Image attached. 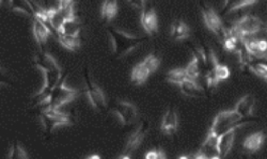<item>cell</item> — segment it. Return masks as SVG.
I'll list each match as a JSON object with an SVG mask.
<instances>
[{"label":"cell","mask_w":267,"mask_h":159,"mask_svg":"<svg viewBox=\"0 0 267 159\" xmlns=\"http://www.w3.org/2000/svg\"><path fill=\"white\" fill-rule=\"evenodd\" d=\"M244 117L240 115L235 109L220 111L215 117H214L209 132L215 136H219L223 132L230 130L234 127H240L243 125Z\"/></svg>","instance_id":"6da1fadb"},{"label":"cell","mask_w":267,"mask_h":159,"mask_svg":"<svg viewBox=\"0 0 267 159\" xmlns=\"http://www.w3.org/2000/svg\"><path fill=\"white\" fill-rule=\"evenodd\" d=\"M109 36L112 49L119 55H126L135 48L144 38L134 36L120 30H109Z\"/></svg>","instance_id":"7a4b0ae2"},{"label":"cell","mask_w":267,"mask_h":159,"mask_svg":"<svg viewBox=\"0 0 267 159\" xmlns=\"http://www.w3.org/2000/svg\"><path fill=\"white\" fill-rule=\"evenodd\" d=\"M262 27L263 24L260 18L252 15H246L235 22L230 29L239 37L240 41L244 42L246 38L259 33L262 30Z\"/></svg>","instance_id":"3957f363"},{"label":"cell","mask_w":267,"mask_h":159,"mask_svg":"<svg viewBox=\"0 0 267 159\" xmlns=\"http://www.w3.org/2000/svg\"><path fill=\"white\" fill-rule=\"evenodd\" d=\"M77 96L78 91L66 86L65 78L62 77L59 85L52 91V100L50 107L63 108L65 105L74 102Z\"/></svg>","instance_id":"277c9868"},{"label":"cell","mask_w":267,"mask_h":159,"mask_svg":"<svg viewBox=\"0 0 267 159\" xmlns=\"http://www.w3.org/2000/svg\"><path fill=\"white\" fill-rule=\"evenodd\" d=\"M149 132V126L145 122H141L140 125L131 132V135L128 137L127 142L124 147L123 150V155L119 156V158H125V159H129L130 158V154H132L135 152L140 145L142 144L143 140L145 139L146 135Z\"/></svg>","instance_id":"5b68a950"},{"label":"cell","mask_w":267,"mask_h":159,"mask_svg":"<svg viewBox=\"0 0 267 159\" xmlns=\"http://www.w3.org/2000/svg\"><path fill=\"white\" fill-rule=\"evenodd\" d=\"M211 61L213 64V70L208 73L206 79H207V85L208 87H216L220 82L226 81L231 75L229 66L225 64H222L218 61L216 55L214 54V51L211 50L209 52Z\"/></svg>","instance_id":"8992f818"},{"label":"cell","mask_w":267,"mask_h":159,"mask_svg":"<svg viewBox=\"0 0 267 159\" xmlns=\"http://www.w3.org/2000/svg\"><path fill=\"white\" fill-rule=\"evenodd\" d=\"M86 82V93L92 105V107L98 111H102L106 108V97L102 89L92 81L88 73L85 74Z\"/></svg>","instance_id":"52a82bcc"},{"label":"cell","mask_w":267,"mask_h":159,"mask_svg":"<svg viewBox=\"0 0 267 159\" xmlns=\"http://www.w3.org/2000/svg\"><path fill=\"white\" fill-rule=\"evenodd\" d=\"M113 113L123 125H130L135 123L138 118V109L136 106L132 103L125 101H120L116 103L113 107Z\"/></svg>","instance_id":"ba28073f"},{"label":"cell","mask_w":267,"mask_h":159,"mask_svg":"<svg viewBox=\"0 0 267 159\" xmlns=\"http://www.w3.org/2000/svg\"><path fill=\"white\" fill-rule=\"evenodd\" d=\"M141 26L144 31L149 35H154L158 30V18L155 9L148 2L144 4L141 9Z\"/></svg>","instance_id":"9c48e42d"},{"label":"cell","mask_w":267,"mask_h":159,"mask_svg":"<svg viewBox=\"0 0 267 159\" xmlns=\"http://www.w3.org/2000/svg\"><path fill=\"white\" fill-rule=\"evenodd\" d=\"M202 16L203 21L206 27L214 33L220 37L221 39L223 38L226 28H224V26L222 24L221 18L217 13L214 11L212 8H203L202 9Z\"/></svg>","instance_id":"30bf717a"},{"label":"cell","mask_w":267,"mask_h":159,"mask_svg":"<svg viewBox=\"0 0 267 159\" xmlns=\"http://www.w3.org/2000/svg\"><path fill=\"white\" fill-rule=\"evenodd\" d=\"M239 127L231 128L230 130L223 132V134L218 136L217 139V150L219 158H224L228 156L233 148L234 140H235V132Z\"/></svg>","instance_id":"8fae6325"},{"label":"cell","mask_w":267,"mask_h":159,"mask_svg":"<svg viewBox=\"0 0 267 159\" xmlns=\"http://www.w3.org/2000/svg\"><path fill=\"white\" fill-rule=\"evenodd\" d=\"M32 32L33 36L35 38V41L40 46H42L43 44L46 43L48 37L52 34V29L49 25L46 23L33 18L32 21Z\"/></svg>","instance_id":"7c38bea8"},{"label":"cell","mask_w":267,"mask_h":159,"mask_svg":"<svg viewBox=\"0 0 267 159\" xmlns=\"http://www.w3.org/2000/svg\"><path fill=\"white\" fill-rule=\"evenodd\" d=\"M179 127V116L177 112L173 109H169L162 121V125H160V130L166 136H172L175 135Z\"/></svg>","instance_id":"4fadbf2b"},{"label":"cell","mask_w":267,"mask_h":159,"mask_svg":"<svg viewBox=\"0 0 267 159\" xmlns=\"http://www.w3.org/2000/svg\"><path fill=\"white\" fill-rule=\"evenodd\" d=\"M265 140H266V136L264 134V131L261 130V131L253 132V134L249 135L245 139L243 143L244 150L250 154H255L261 150Z\"/></svg>","instance_id":"5bb4252c"},{"label":"cell","mask_w":267,"mask_h":159,"mask_svg":"<svg viewBox=\"0 0 267 159\" xmlns=\"http://www.w3.org/2000/svg\"><path fill=\"white\" fill-rule=\"evenodd\" d=\"M179 88H180L182 93L186 96L199 97V96H202L204 94L203 88L197 83V81H194V79H190V78L186 79L185 82H183L179 86Z\"/></svg>","instance_id":"9a60e30c"},{"label":"cell","mask_w":267,"mask_h":159,"mask_svg":"<svg viewBox=\"0 0 267 159\" xmlns=\"http://www.w3.org/2000/svg\"><path fill=\"white\" fill-rule=\"evenodd\" d=\"M151 71L149 70L148 66L145 65V63L143 61L137 63L135 66L132 68V71H131V82L137 85V86H140L142 85L143 83H145L146 81H148V78L150 77L151 75Z\"/></svg>","instance_id":"2e32d148"},{"label":"cell","mask_w":267,"mask_h":159,"mask_svg":"<svg viewBox=\"0 0 267 159\" xmlns=\"http://www.w3.org/2000/svg\"><path fill=\"white\" fill-rule=\"evenodd\" d=\"M35 64L40 71H61L57 61L47 52H42L35 60Z\"/></svg>","instance_id":"e0dca14e"},{"label":"cell","mask_w":267,"mask_h":159,"mask_svg":"<svg viewBox=\"0 0 267 159\" xmlns=\"http://www.w3.org/2000/svg\"><path fill=\"white\" fill-rule=\"evenodd\" d=\"M57 35H64V34H73V35H79L80 33V23L76 17L73 18H66L64 22L59 26L58 29L56 30Z\"/></svg>","instance_id":"ac0fdd59"},{"label":"cell","mask_w":267,"mask_h":159,"mask_svg":"<svg viewBox=\"0 0 267 159\" xmlns=\"http://www.w3.org/2000/svg\"><path fill=\"white\" fill-rule=\"evenodd\" d=\"M253 108H255V98L249 94L240 98L234 107V109L244 118L252 115Z\"/></svg>","instance_id":"d6986e66"},{"label":"cell","mask_w":267,"mask_h":159,"mask_svg":"<svg viewBox=\"0 0 267 159\" xmlns=\"http://www.w3.org/2000/svg\"><path fill=\"white\" fill-rule=\"evenodd\" d=\"M171 37L176 41H183L190 35L189 26L183 21H176L171 26Z\"/></svg>","instance_id":"ffe728a7"},{"label":"cell","mask_w":267,"mask_h":159,"mask_svg":"<svg viewBox=\"0 0 267 159\" xmlns=\"http://www.w3.org/2000/svg\"><path fill=\"white\" fill-rule=\"evenodd\" d=\"M118 2L117 0H104L101 8V17L105 23L111 22L118 13Z\"/></svg>","instance_id":"44dd1931"},{"label":"cell","mask_w":267,"mask_h":159,"mask_svg":"<svg viewBox=\"0 0 267 159\" xmlns=\"http://www.w3.org/2000/svg\"><path fill=\"white\" fill-rule=\"evenodd\" d=\"M58 41L64 48L69 49L71 51H76L80 46L79 35H73V34L58 35Z\"/></svg>","instance_id":"7402d4cb"},{"label":"cell","mask_w":267,"mask_h":159,"mask_svg":"<svg viewBox=\"0 0 267 159\" xmlns=\"http://www.w3.org/2000/svg\"><path fill=\"white\" fill-rule=\"evenodd\" d=\"M188 75H187L185 68H177L170 70L167 74V81L173 85L180 86L186 79H188Z\"/></svg>","instance_id":"603a6c76"},{"label":"cell","mask_w":267,"mask_h":159,"mask_svg":"<svg viewBox=\"0 0 267 159\" xmlns=\"http://www.w3.org/2000/svg\"><path fill=\"white\" fill-rule=\"evenodd\" d=\"M186 72L187 75L190 79H194V81H198L200 74H201V69H200V58L197 54L193 55V58L190 60V62L187 64L186 66Z\"/></svg>","instance_id":"cb8c5ba5"},{"label":"cell","mask_w":267,"mask_h":159,"mask_svg":"<svg viewBox=\"0 0 267 159\" xmlns=\"http://www.w3.org/2000/svg\"><path fill=\"white\" fill-rule=\"evenodd\" d=\"M257 0H224L223 9L226 12H233L242 8L256 4Z\"/></svg>","instance_id":"d4e9b609"},{"label":"cell","mask_w":267,"mask_h":159,"mask_svg":"<svg viewBox=\"0 0 267 159\" xmlns=\"http://www.w3.org/2000/svg\"><path fill=\"white\" fill-rule=\"evenodd\" d=\"M8 154H9L8 158H10V159H28L29 158L26 150L24 149V147L18 141L14 142V144L11 145Z\"/></svg>","instance_id":"484cf974"},{"label":"cell","mask_w":267,"mask_h":159,"mask_svg":"<svg viewBox=\"0 0 267 159\" xmlns=\"http://www.w3.org/2000/svg\"><path fill=\"white\" fill-rule=\"evenodd\" d=\"M249 69L252 73H255L258 77H261L267 82V64L264 62H258L249 65Z\"/></svg>","instance_id":"4316f807"},{"label":"cell","mask_w":267,"mask_h":159,"mask_svg":"<svg viewBox=\"0 0 267 159\" xmlns=\"http://www.w3.org/2000/svg\"><path fill=\"white\" fill-rule=\"evenodd\" d=\"M143 62L145 63L146 66H148L152 74L157 71V69L160 65V59L155 54H150L148 57L144 58Z\"/></svg>","instance_id":"83f0119b"},{"label":"cell","mask_w":267,"mask_h":159,"mask_svg":"<svg viewBox=\"0 0 267 159\" xmlns=\"http://www.w3.org/2000/svg\"><path fill=\"white\" fill-rule=\"evenodd\" d=\"M145 159H166L167 156L165 154V152L160 149H156V150H152L149 151L148 153L145 154L144 156Z\"/></svg>","instance_id":"f1b7e54d"},{"label":"cell","mask_w":267,"mask_h":159,"mask_svg":"<svg viewBox=\"0 0 267 159\" xmlns=\"http://www.w3.org/2000/svg\"><path fill=\"white\" fill-rule=\"evenodd\" d=\"M258 47L262 54L267 55V41L266 39H258Z\"/></svg>","instance_id":"f546056e"},{"label":"cell","mask_w":267,"mask_h":159,"mask_svg":"<svg viewBox=\"0 0 267 159\" xmlns=\"http://www.w3.org/2000/svg\"><path fill=\"white\" fill-rule=\"evenodd\" d=\"M87 158L88 159H100L101 157L99 155H91V156H88Z\"/></svg>","instance_id":"4dcf8cb0"}]
</instances>
